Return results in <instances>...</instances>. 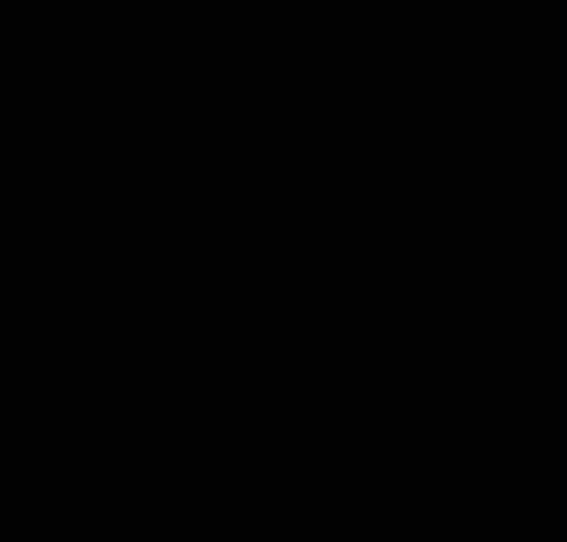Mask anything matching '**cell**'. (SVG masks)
Returning <instances> with one entry per match:
<instances>
[]
</instances>
